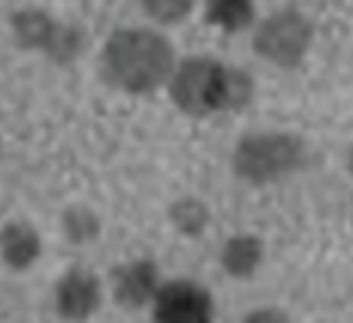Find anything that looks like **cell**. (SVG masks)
<instances>
[{
    "label": "cell",
    "mask_w": 353,
    "mask_h": 323,
    "mask_svg": "<svg viewBox=\"0 0 353 323\" xmlns=\"http://www.w3.org/2000/svg\"><path fill=\"white\" fill-rule=\"evenodd\" d=\"M100 302V287L97 281L85 272H70L58 284V311L63 317H88Z\"/></svg>",
    "instance_id": "obj_6"
},
{
    "label": "cell",
    "mask_w": 353,
    "mask_h": 323,
    "mask_svg": "<svg viewBox=\"0 0 353 323\" xmlns=\"http://www.w3.org/2000/svg\"><path fill=\"white\" fill-rule=\"evenodd\" d=\"M263 257V248L260 242L251 239V236H239V239H230L227 248H223V266H227V272L232 275H251L256 269V263H260Z\"/></svg>",
    "instance_id": "obj_10"
},
{
    "label": "cell",
    "mask_w": 353,
    "mask_h": 323,
    "mask_svg": "<svg viewBox=\"0 0 353 323\" xmlns=\"http://www.w3.org/2000/svg\"><path fill=\"white\" fill-rule=\"evenodd\" d=\"M39 254V239L28 224H6L3 230V257L15 269H25L37 260Z\"/></svg>",
    "instance_id": "obj_9"
},
{
    "label": "cell",
    "mask_w": 353,
    "mask_h": 323,
    "mask_svg": "<svg viewBox=\"0 0 353 323\" xmlns=\"http://www.w3.org/2000/svg\"><path fill=\"white\" fill-rule=\"evenodd\" d=\"M308 43H311V24L296 10L269 15L254 39L256 52L263 58H269L272 63H296L305 55Z\"/></svg>",
    "instance_id": "obj_4"
},
{
    "label": "cell",
    "mask_w": 353,
    "mask_h": 323,
    "mask_svg": "<svg viewBox=\"0 0 353 323\" xmlns=\"http://www.w3.org/2000/svg\"><path fill=\"white\" fill-rule=\"evenodd\" d=\"M350 169H353V151H350Z\"/></svg>",
    "instance_id": "obj_15"
},
{
    "label": "cell",
    "mask_w": 353,
    "mask_h": 323,
    "mask_svg": "<svg viewBox=\"0 0 353 323\" xmlns=\"http://www.w3.org/2000/svg\"><path fill=\"white\" fill-rule=\"evenodd\" d=\"M172 221H175V227L184 233H199L205 227V208L199 199H181V203L172 208Z\"/></svg>",
    "instance_id": "obj_12"
},
{
    "label": "cell",
    "mask_w": 353,
    "mask_h": 323,
    "mask_svg": "<svg viewBox=\"0 0 353 323\" xmlns=\"http://www.w3.org/2000/svg\"><path fill=\"white\" fill-rule=\"evenodd\" d=\"M302 160V145L293 136H251L236 148V169L248 182H275L293 173Z\"/></svg>",
    "instance_id": "obj_2"
},
{
    "label": "cell",
    "mask_w": 353,
    "mask_h": 323,
    "mask_svg": "<svg viewBox=\"0 0 353 323\" xmlns=\"http://www.w3.org/2000/svg\"><path fill=\"white\" fill-rule=\"evenodd\" d=\"M254 19V0H208V21L223 30H239Z\"/></svg>",
    "instance_id": "obj_11"
},
{
    "label": "cell",
    "mask_w": 353,
    "mask_h": 323,
    "mask_svg": "<svg viewBox=\"0 0 353 323\" xmlns=\"http://www.w3.org/2000/svg\"><path fill=\"white\" fill-rule=\"evenodd\" d=\"M63 224H67V233H70L73 239H91L94 233H97V217L88 215V212H82V208L70 212Z\"/></svg>",
    "instance_id": "obj_14"
},
{
    "label": "cell",
    "mask_w": 353,
    "mask_h": 323,
    "mask_svg": "<svg viewBox=\"0 0 353 323\" xmlns=\"http://www.w3.org/2000/svg\"><path fill=\"white\" fill-rule=\"evenodd\" d=\"M223 94H227V67L205 58L181 63L172 79L175 103L190 115H205L212 109H223Z\"/></svg>",
    "instance_id": "obj_3"
},
{
    "label": "cell",
    "mask_w": 353,
    "mask_h": 323,
    "mask_svg": "<svg viewBox=\"0 0 353 323\" xmlns=\"http://www.w3.org/2000/svg\"><path fill=\"white\" fill-rule=\"evenodd\" d=\"M106 72L127 91H151L172 72V46L154 30H118L106 46Z\"/></svg>",
    "instance_id": "obj_1"
},
{
    "label": "cell",
    "mask_w": 353,
    "mask_h": 323,
    "mask_svg": "<svg viewBox=\"0 0 353 323\" xmlns=\"http://www.w3.org/2000/svg\"><path fill=\"white\" fill-rule=\"evenodd\" d=\"M157 269L151 263H130L115 272V296L124 305H142L157 296Z\"/></svg>",
    "instance_id": "obj_7"
},
{
    "label": "cell",
    "mask_w": 353,
    "mask_h": 323,
    "mask_svg": "<svg viewBox=\"0 0 353 323\" xmlns=\"http://www.w3.org/2000/svg\"><path fill=\"white\" fill-rule=\"evenodd\" d=\"M154 314L160 320L196 323V320L212 317V302H208L205 290H199L196 284H170L157 290Z\"/></svg>",
    "instance_id": "obj_5"
},
{
    "label": "cell",
    "mask_w": 353,
    "mask_h": 323,
    "mask_svg": "<svg viewBox=\"0 0 353 323\" xmlns=\"http://www.w3.org/2000/svg\"><path fill=\"white\" fill-rule=\"evenodd\" d=\"M190 6H194V0H145V10L157 21H179L190 12Z\"/></svg>",
    "instance_id": "obj_13"
},
{
    "label": "cell",
    "mask_w": 353,
    "mask_h": 323,
    "mask_svg": "<svg viewBox=\"0 0 353 323\" xmlns=\"http://www.w3.org/2000/svg\"><path fill=\"white\" fill-rule=\"evenodd\" d=\"M15 37H19L21 46L28 48H46L52 55L54 43H58V34H61V24H54L49 15H43L39 10H25L15 15Z\"/></svg>",
    "instance_id": "obj_8"
}]
</instances>
